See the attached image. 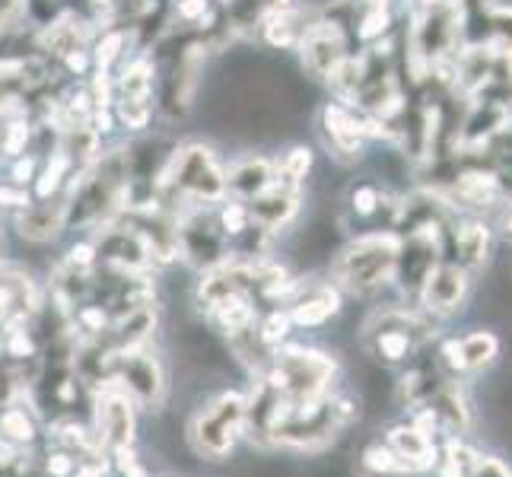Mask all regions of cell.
I'll list each match as a JSON object with an SVG mask.
<instances>
[{"label": "cell", "mask_w": 512, "mask_h": 477, "mask_svg": "<svg viewBox=\"0 0 512 477\" xmlns=\"http://www.w3.org/2000/svg\"><path fill=\"white\" fill-rule=\"evenodd\" d=\"M128 150H112L86 169L67 198V226H96L128 198Z\"/></svg>", "instance_id": "6da1fadb"}, {"label": "cell", "mask_w": 512, "mask_h": 477, "mask_svg": "<svg viewBox=\"0 0 512 477\" xmlns=\"http://www.w3.org/2000/svg\"><path fill=\"white\" fill-rule=\"evenodd\" d=\"M160 194H175L182 201L194 204H217L226 198V172L220 169L217 156L204 144H188L175 150L163 169L160 188H156V201Z\"/></svg>", "instance_id": "7a4b0ae2"}, {"label": "cell", "mask_w": 512, "mask_h": 477, "mask_svg": "<svg viewBox=\"0 0 512 477\" xmlns=\"http://www.w3.org/2000/svg\"><path fill=\"white\" fill-rule=\"evenodd\" d=\"M401 239L395 233H369L350 242L334 261V280L350 293H373L395 274V258Z\"/></svg>", "instance_id": "3957f363"}, {"label": "cell", "mask_w": 512, "mask_h": 477, "mask_svg": "<svg viewBox=\"0 0 512 477\" xmlns=\"http://www.w3.org/2000/svg\"><path fill=\"white\" fill-rule=\"evenodd\" d=\"M334 369L338 366H334L328 353L309 347H290L284 353H274L271 363L261 369V376H268L290 404H303L328 395Z\"/></svg>", "instance_id": "277c9868"}, {"label": "cell", "mask_w": 512, "mask_h": 477, "mask_svg": "<svg viewBox=\"0 0 512 477\" xmlns=\"http://www.w3.org/2000/svg\"><path fill=\"white\" fill-rule=\"evenodd\" d=\"M242 417H245V398L239 392H223L214 401H207L204 408L194 414L188 439L198 455L204 458H223L233 449L236 436L242 433Z\"/></svg>", "instance_id": "5b68a950"}, {"label": "cell", "mask_w": 512, "mask_h": 477, "mask_svg": "<svg viewBox=\"0 0 512 477\" xmlns=\"http://www.w3.org/2000/svg\"><path fill=\"white\" fill-rule=\"evenodd\" d=\"M427 325L417 315H408L401 309H382L373 315V322L366 325V344L385 363L408 360V353L417 347Z\"/></svg>", "instance_id": "8992f818"}, {"label": "cell", "mask_w": 512, "mask_h": 477, "mask_svg": "<svg viewBox=\"0 0 512 477\" xmlns=\"http://www.w3.org/2000/svg\"><path fill=\"white\" fill-rule=\"evenodd\" d=\"M112 385H118L134 404H140V408H156L166 392L163 369L144 347L118 353L115 369H112Z\"/></svg>", "instance_id": "52a82bcc"}, {"label": "cell", "mask_w": 512, "mask_h": 477, "mask_svg": "<svg viewBox=\"0 0 512 477\" xmlns=\"http://www.w3.org/2000/svg\"><path fill=\"white\" fill-rule=\"evenodd\" d=\"M175 223H179V255H185V261L198 271H210L229 258L226 233L204 210H185Z\"/></svg>", "instance_id": "ba28073f"}, {"label": "cell", "mask_w": 512, "mask_h": 477, "mask_svg": "<svg viewBox=\"0 0 512 477\" xmlns=\"http://www.w3.org/2000/svg\"><path fill=\"white\" fill-rule=\"evenodd\" d=\"M299 58H303V67L315 80H331V74L347 58L344 26L331 23V20L309 23V29L303 32V39H299Z\"/></svg>", "instance_id": "9c48e42d"}, {"label": "cell", "mask_w": 512, "mask_h": 477, "mask_svg": "<svg viewBox=\"0 0 512 477\" xmlns=\"http://www.w3.org/2000/svg\"><path fill=\"white\" fill-rule=\"evenodd\" d=\"M96 430L99 446H105L109 455L134 446V401L118 385L102 388L96 404Z\"/></svg>", "instance_id": "30bf717a"}, {"label": "cell", "mask_w": 512, "mask_h": 477, "mask_svg": "<svg viewBox=\"0 0 512 477\" xmlns=\"http://www.w3.org/2000/svg\"><path fill=\"white\" fill-rule=\"evenodd\" d=\"M96 255H99V261L105 264V268L125 271V274H140V271H147L153 264L147 242L134 226H105V229H99Z\"/></svg>", "instance_id": "8fae6325"}, {"label": "cell", "mask_w": 512, "mask_h": 477, "mask_svg": "<svg viewBox=\"0 0 512 477\" xmlns=\"http://www.w3.org/2000/svg\"><path fill=\"white\" fill-rule=\"evenodd\" d=\"M341 296L331 284H319V280H296L290 296H287V315L293 325L315 328L325 325L331 315H338Z\"/></svg>", "instance_id": "7c38bea8"}, {"label": "cell", "mask_w": 512, "mask_h": 477, "mask_svg": "<svg viewBox=\"0 0 512 477\" xmlns=\"http://www.w3.org/2000/svg\"><path fill=\"white\" fill-rule=\"evenodd\" d=\"M468 296V271L458 268L452 261H443V264H433L427 280H423L420 287V299L427 312L433 315H452L462 309Z\"/></svg>", "instance_id": "4fadbf2b"}, {"label": "cell", "mask_w": 512, "mask_h": 477, "mask_svg": "<svg viewBox=\"0 0 512 477\" xmlns=\"http://www.w3.org/2000/svg\"><path fill=\"white\" fill-rule=\"evenodd\" d=\"M299 210V185H287V182H277L271 188H264L258 198L249 201V214H252V223L264 226L268 233L274 229L287 226Z\"/></svg>", "instance_id": "5bb4252c"}, {"label": "cell", "mask_w": 512, "mask_h": 477, "mask_svg": "<svg viewBox=\"0 0 512 477\" xmlns=\"http://www.w3.org/2000/svg\"><path fill=\"white\" fill-rule=\"evenodd\" d=\"M385 443L392 446V452L401 458L404 465H408L411 474L417 471H427L436 465V446L430 433H423L417 423H398V427L388 430Z\"/></svg>", "instance_id": "9a60e30c"}, {"label": "cell", "mask_w": 512, "mask_h": 477, "mask_svg": "<svg viewBox=\"0 0 512 477\" xmlns=\"http://www.w3.org/2000/svg\"><path fill=\"white\" fill-rule=\"evenodd\" d=\"M322 128L328 134V147L338 153V156H360V147H363V137H366V128L357 121L350 109L344 105H325L322 112Z\"/></svg>", "instance_id": "2e32d148"}, {"label": "cell", "mask_w": 512, "mask_h": 477, "mask_svg": "<svg viewBox=\"0 0 512 477\" xmlns=\"http://www.w3.org/2000/svg\"><path fill=\"white\" fill-rule=\"evenodd\" d=\"M271 185H274V163L268 156H245L226 175V191L236 194L242 204H249Z\"/></svg>", "instance_id": "e0dca14e"}, {"label": "cell", "mask_w": 512, "mask_h": 477, "mask_svg": "<svg viewBox=\"0 0 512 477\" xmlns=\"http://www.w3.org/2000/svg\"><path fill=\"white\" fill-rule=\"evenodd\" d=\"M16 226H20L23 239L32 242H45V239H55L61 229L67 226V204L64 201H42V204H32L26 207L20 217H16Z\"/></svg>", "instance_id": "ac0fdd59"}, {"label": "cell", "mask_w": 512, "mask_h": 477, "mask_svg": "<svg viewBox=\"0 0 512 477\" xmlns=\"http://www.w3.org/2000/svg\"><path fill=\"white\" fill-rule=\"evenodd\" d=\"M452 245L458 255V268L465 271H478L490 258V226L481 220H465L462 226L452 233Z\"/></svg>", "instance_id": "d6986e66"}, {"label": "cell", "mask_w": 512, "mask_h": 477, "mask_svg": "<svg viewBox=\"0 0 512 477\" xmlns=\"http://www.w3.org/2000/svg\"><path fill=\"white\" fill-rule=\"evenodd\" d=\"M430 411L436 414L439 423H446L449 430L455 433H465L471 427V408H468V398L462 395L458 385H439L433 398H430Z\"/></svg>", "instance_id": "ffe728a7"}, {"label": "cell", "mask_w": 512, "mask_h": 477, "mask_svg": "<svg viewBox=\"0 0 512 477\" xmlns=\"http://www.w3.org/2000/svg\"><path fill=\"white\" fill-rule=\"evenodd\" d=\"M306 29H309V23L303 20V10L280 7V10L268 13V20H264V42L274 48H290V45H299Z\"/></svg>", "instance_id": "44dd1931"}, {"label": "cell", "mask_w": 512, "mask_h": 477, "mask_svg": "<svg viewBox=\"0 0 512 477\" xmlns=\"http://www.w3.org/2000/svg\"><path fill=\"white\" fill-rule=\"evenodd\" d=\"M83 45H86V26L80 20H58L42 32V48L58 58L83 51Z\"/></svg>", "instance_id": "7402d4cb"}, {"label": "cell", "mask_w": 512, "mask_h": 477, "mask_svg": "<svg viewBox=\"0 0 512 477\" xmlns=\"http://www.w3.org/2000/svg\"><path fill=\"white\" fill-rule=\"evenodd\" d=\"M458 347H462L465 369H484L497 360V353H500L497 334H490V331H474V334H468V338L458 341Z\"/></svg>", "instance_id": "603a6c76"}, {"label": "cell", "mask_w": 512, "mask_h": 477, "mask_svg": "<svg viewBox=\"0 0 512 477\" xmlns=\"http://www.w3.org/2000/svg\"><path fill=\"white\" fill-rule=\"evenodd\" d=\"M0 436L13 439V443H32V439H35V420L26 414V408H20L16 401H10V404L0 408Z\"/></svg>", "instance_id": "cb8c5ba5"}, {"label": "cell", "mask_w": 512, "mask_h": 477, "mask_svg": "<svg viewBox=\"0 0 512 477\" xmlns=\"http://www.w3.org/2000/svg\"><path fill=\"white\" fill-rule=\"evenodd\" d=\"M363 465H366L369 471H373V474H379V477H401V474H411L408 465L401 462V458L392 452V446H388V443L369 446V449L363 452Z\"/></svg>", "instance_id": "d4e9b609"}, {"label": "cell", "mask_w": 512, "mask_h": 477, "mask_svg": "<svg viewBox=\"0 0 512 477\" xmlns=\"http://www.w3.org/2000/svg\"><path fill=\"white\" fill-rule=\"evenodd\" d=\"M312 166V153L306 147H293L277 166V182H287V185H299L306 179V172Z\"/></svg>", "instance_id": "484cf974"}, {"label": "cell", "mask_w": 512, "mask_h": 477, "mask_svg": "<svg viewBox=\"0 0 512 477\" xmlns=\"http://www.w3.org/2000/svg\"><path fill=\"white\" fill-rule=\"evenodd\" d=\"M220 229L226 233V239H239L245 229L252 226V214H249V204H242V201H233V204H226L220 210Z\"/></svg>", "instance_id": "4316f807"}, {"label": "cell", "mask_w": 512, "mask_h": 477, "mask_svg": "<svg viewBox=\"0 0 512 477\" xmlns=\"http://www.w3.org/2000/svg\"><path fill=\"white\" fill-rule=\"evenodd\" d=\"M290 325H293V322H290L287 309H284V312L274 309V312L264 315L255 328H258V334H261V341H264V344H268V347H277V344L290 334Z\"/></svg>", "instance_id": "83f0119b"}, {"label": "cell", "mask_w": 512, "mask_h": 477, "mask_svg": "<svg viewBox=\"0 0 512 477\" xmlns=\"http://www.w3.org/2000/svg\"><path fill=\"white\" fill-rule=\"evenodd\" d=\"M350 201H353L350 207L357 210V217H373L379 210V204H382V194L373 185H360V188H353Z\"/></svg>", "instance_id": "f1b7e54d"}, {"label": "cell", "mask_w": 512, "mask_h": 477, "mask_svg": "<svg viewBox=\"0 0 512 477\" xmlns=\"http://www.w3.org/2000/svg\"><path fill=\"white\" fill-rule=\"evenodd\" d=\"M468 477H512V468L503 462V458H493V455H478L471 465Z\"/></svg>", "instance_id": "f546056e"}, {"label": "cell", "mask_w": 512, "mask_h": 477, "mask_svg": "<svg viewBox=\"0 0 512 477\" xmlns=\"http://www.w3.org/2000/svg\"><path fill=\"white\" fill-rule=\"evenodd\" d=\"M385 29H388L385 7H369V13L363 16V23H360V35H363V39H376V35H382Z\"/></svg>", "instance_id": "4dcf8cb0"}, {"label": "cell", "mask_w": 512, "mask_h": 477, "mask_svg": "<svg viewBox=\"0 0 512 477\" xmlns=\"http://www.w3.org/2000/svg\"><path fill=\"white\" fill-rule=\"evenodd\" d=\"M125 45V35L121 32H109L105 39L99 42V48H96V64L99 67H109L115 58H118V48Z\"/></svg>", "instance_id": "1f68e13d"}, {"label": "cell", "mask_w": 512, "mask_h": 477, "mask_svg": "<svg viewBox=\"0 0 512 477\" xmlns=\"http://www.w3.org/2000/svg\"><path fill=\"white\" fill-rule=\"evenodd\" d=\"M77 471V458L74 452H55V455H48V474L51 477H70Z\"/></svg>", "instance_id": "d6a6232c"}, {"label": "cell", "mask_w": 512, "mask_h": 477, "mask_svg": "<svg viewBox=\"0 0 512 477\" xmlns=\"http://www.w3.org/2000/svg\"><path fill=\"white\" fill-rule=\"evenodd\" d=\"M439 357H443V366L449 373H465V360H462V347H458V341H446Z\"/></svg>", "instance_id": "836d02e7"}, {"label": "cell", "mask_w": 512, "mask_h": 477, "mask_svg": "<svg viewBox=\"0 0 512 477\" xmlns=\"http://www.w3.org/2000/svg\"><path fill=\"white\" fill-rule=\"evenodd\" d=\"M179 16H182V20H204V16H207V0H182Z\"/></svg>", "instance_id": "e575fe53"}, {"label": "cell", "mask_w": 512, "mask_h": 477, "mask_svg": "<svg viewBox=\"0 0 512 477\" xmlns=\"http://www.w3.org/2000/svg\"><path fill=\"white\" fill-rule=\"evenodd\" d=\"M23 0H0V29H4L16 13H20Z\"/></svg>", "instance_id": "d590c367"}, {"label": "cell", "mask_w": 512, "mask_h": 477, "mask_svg": "<svg viewBox=\"0 0 512 477\" xmlns=\"http://www.w3.org/2000/svg\"><path fill=\"white\" fill-rule=\"evenodd\" d=\"M32 169H35V159L29 156V159H23V163L13 169V182H20V185L29 182L32 179Z\"/></svg>", "instance_id": "8d00e7d4"}, {"label": "cell", "mask_w": 512, "mask_h": 477, "mask_svg": "<svg viewBox=\"0 0 512 477\" xmlns=\"http://www.w3.org/2000/svg\"><path fill=\"white\" fill-rule=\"evenodd\" d=\"M70 477H102V468H99V465H90V462H86V465H77V471L70 474Z\"/></svg>", "instance_id": "74e56055"}, {"label": "cell", "mask_w": 512, "mask_h": 477, "mask_svg": "<svg viewBox=\"0 0 512 477\" xmlns=\"http://www.w3.org/2000/svg\"><path fill=\"white\" fill-rule=\"evenodd\" d=\"M500 229H503V236L512 242V210H509V214L503 217V223H500Z\"/></svg>", "instance_id": "f35d334b"}]
</instances>
